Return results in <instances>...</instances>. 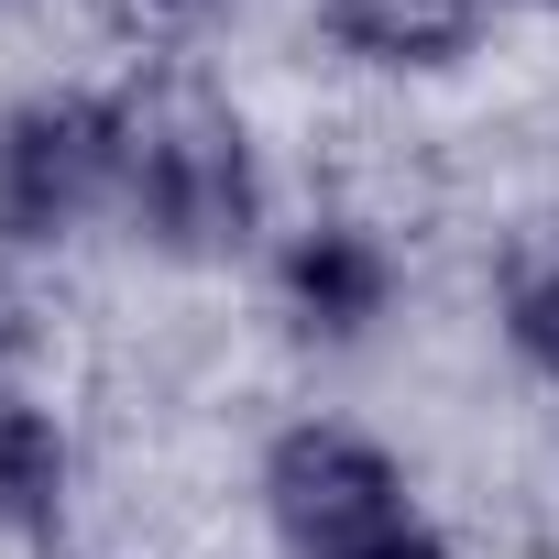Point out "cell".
Instances as JSON below:
<instances>
[{
  "label": "cell",
  "instance_id": "obj_3",
  "mask_svg": "<svg viewBox=\"0 0 559 559\" xmlns=\"http://www.w3.org/2000/svg\"><path fill=\"white\" fill-rule=\"evenodd\" d=\"M99 198H121V121L110 99H34L0 121V230L56 241Z\"/></svg>",
  "mask_w": 559,
  "mask_h": 559
},
{
  "label": "cell",
  "instance_id": "obj_8",
  "mask_svg": "<svg viewBox=\"0 0 559 559\" xmlns=\"http://www.w3.org/2000/svg\"><path fill=\"white\" fill-rule=\"evenodd\" d=\"M154 12H219V0H154Z\"/></svg>",
  "mask_w": 559,
  "mask_h": 559
},
{
  "label": "cell",
  "instance_id": "obj_5",
  "mask_svg": "<svg viewBox=\"0 0 559 559\" xmlns=\"http://www.w3.org/2000/svg\"><path fill=\"white\" fill-rule=\"evenodd\" d=\"M330 34L373 67H439L483 34V0H330Z\"/></svg>",
  "mask_w": 559,
  "mask_h": 559
},
{
  "label": "cell",
  "instance_id": "obj_6",
  "mask_svg": "<svg viewBox=\"0 0 559 559\" xmlns=\"http://www.w3.org/2000/svg\"><path fill=\"white\" fill-rule=\"evenodd\" d=\"M0 526H23V537L67 526V439L23 395H0Z\"/></svg>",
  "mask_w": 559,
  "mask_h": 559
},
{
  "label": "cell",
  "instance_id": "obj_2",
  "mask_svg": "<svg viewBox=\"0 0 559 559\" xmlns=\"http://www.w3.org/2000/svg\"><path fill=\"white\" fill-rule=\"evenodd\" d=\"M263 504L297 559H450V537L428 526L406 472L362 428H330V417H308L263 450Z\"/></svg>",
  "mask_w": 559,
  "mask_h": 559
},
{
  "label": "cell",
  "instance_id": "obj_7",
  "mask_svg": "<svg viewBox=\"0 0 559 559\" xmlns=\"http://www.w3.org/2000/svg\"><path fill=\"white\" fill-rule=\"evenodd\" d=\"M515 352L559 384V263L548 274H526V286H515Z\"/></svg>",
  "mask_w": 559,
  "mask_h": 559
},
{
  "label": "cell",
  "instance_id": "obj_1",
  "mask_svg": "<svg viewBox=\"0 0 559 559\" xmlns=\"http://www.w3.org/2000/svg\"><path fill=\"white\" fill-rule=\"evenodd\" d=\"M110 121H121V209L165 252H230L252 230V143L198 67H143L110 99Z\"/></svg>",
  "mask_w": 559,
  "mask_h": 559
},
{
  "label": "cell",
  "instance_id": "obj_4",
  "mask_svg": "<svg viewBox=\"0 0 559 559\" xmlns=\"http://www.w3.org/2000/svg\"><path fill=\"white\" fill-rule=\"evenodd\" d=\"M274 286H286V308H297V330H319V341H352V330H373L384 319V297H395V263H384V241L373 230H297L286 241V263H274Z\"/></svg>",
  "mask_w": 559,
  "mask_h": 559
}]
</instances>
